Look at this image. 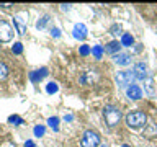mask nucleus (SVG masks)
<instances>
[{"label": "nucleus", "instance_id": "30", "mask_svg": "<svg viewBox=\"0 0 157 147\" xmlns=\"http://www.w3.org/2000/svg\"><path fill=\"white\" fill-rule=\"evenodd\" d=\"M72 119H74L72 115H67V116H66V121H72Z\"/></svg>", "mask_w": 157, "mask_h": 147}, {"label": "nucleus", "instance_id": "6", "mask_svg": "<svg viewBox=\"0 0 157 147\" xmlns=\"http://www.w3.org/2000/svg\"><path fill=\"white\" fill-rule=\"evenodd\" d=\"M132 72H134L136 80H144V78H147V66L144 62H137L134 66V69H132Z\"/></svg>", "mask_w": 157, "mask_h": 147}, {"label": "nucleus", "instance_id": "11", "mask_svg": "<svg viewBox=\"0 0 157 147\" xmlns=\"http://www.w3.org/2000/svg\"><path fill=\"white\" fill-rule=\"evenodd\" d=\"M113 59H115V62L118 64V66H128L129 61H131L129 54H126V52H118V54H115Z\"/></svg>", "mask_w": 157, "mask_h": 147}, {"label": "nucleus", "instance_id": "13", "mask_svg": "<svg viewBox=\"0 0 157 147\" xmlns=\"http://www.w3.org/2000/svg\"><path fill=\"white\" fill-rule=\"evenodd\" d=\"M157 134V126L155 124H149L147 129H144V137H152Z\"/></svg>", "mask_w": 157, "mask_h": 147}, {"label": "nucleus", "instance_id": "24", "mask_svg": "<svg viewBox=\"0 0 157 147\" xmlns=\"http://www.w3.org/2000/svg\"><path fill=\"white\" fill-rule=\"evenodd\" d=\"M90 52H92L90 46H87V44H83V46H80V54H82V56H88Z\"/></svg>", "mask_w": 157, "mask_h": 147}, {"label": "nucleus", "instance_id": "2", "mask_svg": "<svg viewBox=\"0 0 157 147\" xmlns=\"http://www.w3.org/2000/svg\"><path fill=\"white\" fill-rule=\"evenodd\" d=\"M103 116H105V121H106L108 126L115 127L121 119V111L113 105H106L105 108H103Z\"/></svg>", "mask_w": 157, "mask_h": 147}, {"label": "nucleus", "instance_id": "3", "mask_svg": "<svg viewBox=\"0 0 157 147\" xmlns=\"http://www.w3.org/2000/svg\"><path fill=\"white\" fill-rule=\"evenodd\" d=\"M115 80L120 88H126V87L129 88L131 85H134L136 77H134V72L132 70H121L115 75Z\"/></svg>", "mask_w": 157, "mask_h": 147}, {"label": "nucleus", "instance_id": "12", "mask_svg": "<svg viewBox=\"0 0 157 147\" xmlns=\"http://www.w3.org/2000/svg\"><path fill=\"white\" fill-rule=\"evenodd\" d=\"M120 49H121V43L115 39V41L108 43V46H106V52H110V54H118V52H120Z\"/></svg>", "mask_w": 157, "mask_h": 147}, {"label": "nucleus", "instance_id": "29", "mask_svg": "<svg viewBox=\"0 0 157 147\" xmlns=\"http://www.w3.org/2000/svg\"><path fill=\"white\" fill-rule=\"evenodd\" d=\"M0 7H2V8H8V7H12V3H0Z\"/></svg>", "mask_w": 157, "mask_h": 147}, {"label": "nucleus", "instance_id": "8", "mask_svg": "<svg viewBox=\"0 0 157 147\" xmlns=\"http://www.w3.org/2000/svg\"><path fill=\"white\" fill-rule=\"evenodd\" d=\"M13 23H15V26H17L18 34H25V33H26V20H23L21 15H17V17L13 18Z\"/></svg>", "mask_w": 157, "mask_h": 147}, {"label": "nucleus", "instance_id": "31", "mask_svg": "<svg viewBox=\"0 0 157 147\" xmlns=\"http://www.w3.org/2000/svg\"><path fill=\"white\" fill-rule=\"evenodd\" d=\"M100 147H108V145H106V144H101V145H100Z\"/></svg>", "mask_w": 157, "mask_h": 147}, {"label": "nucleus", "instance_id": "14", "mask_svg": "<svg viewBox=\"0 0 157 147\" xmlns=\"http://www.w3.org/2000/svg\"><path fill=\"white\" fill-rule=\"evenodd\" d=\"M132 43H134V39H132L131 34H128V33L123 34V38H121V46H132Z\"/></svg>", "mask_w": 157, "mask_h": 147}, {"label": "nucleus", "instance_id": "28", "mask_svg": "<svg viewBox=\"0 0 157 147\" xmlns=\"http://www.w3.org/2000/svg\"><path fill=\"white\" fill-rule=\"evenodd\" d=\"M25 147H36V144H34L33 141H26L25 142Z\"/></svg>", "mask_w": 157, "mask_h": 147}, {"label": "nucleus", "instance_id": "22", "mask_svg": "<svg viewBox=\"0 0 157 147\" xmlns=\"http://www.w3.org/2000/svg\"><path fill=\"white\" fill-rule=\"evenodd\" d=\"M12 51H13V54H21V51H23V44H21V43H15L13 47H12Z\"/></svg>", "mask_w": 157, "mask_h": 147}, {"label": "nucleus", "instance_id": "10", "mask_svg": "<svg viewBox=\"0 0 157 147\" xmlns=\"http://www.w3.org/2000/svg\"><path fill=\"white\" fill-rule=\"evenodd\" d=\"M126 93H128V96H129L131 100H139V98L142 96V90L137 85H131L126 90Z\"/></svg>", "mask_w": 157, "mask_h": 147}, {"label": "nucleus", "instance_id": "18", "mask_svg": "<svg viewBox=\"0 0 157 147\" xmlns=\"http://www.w3.org/2000/svg\"><path fill=\"white\" fill-rule=\"evenodd\" d=\"M59 90V87H57V83L56 82H49L48 85H46V92L49 93V95H52V93H56Z\"/></svg>", "mask_w": 157, "mask_h": 147}, {"label": "nucleus", "instance_id": "9", "mask_svg": "<svg viewBox=\"0 0 157 147\" xmlns=\"http://www.w3.org/2000/svg\"><path fill=\"white\" fill-rule=\"evenodd\" d=\"M46 75H48V69L43 67V69H39V70H34V72L29 74V78H31V82L36 83V82H41Z\"/></svg>", "mask_w": 157, "mask_h": 147}, {"label": "nucleus", "instance_id": "21", "mask_svg": "<svg viewBox=\"0 0 157 147\" xmlns=\"http://www.w3.org/2000/svg\"><path fill=\"white\" fill-rule=\"evenodd\" d=\"M48 21H49V17H48V15H44V17L36 23V28H38V29H43L44 26H46V23H48Z\"/></svg>", "mask_w": 157, "mask_h": 147}, {"label": "nucleus", "instance_id": "25", "mask_svg": "<svg viewBox=\"0 0 157 147\" xmlns=\"http://www.w3.org/2000/svg\"><path fill=\"white\" fill-rule=\"evenodd\" d=\"M152 85H154V82H152V78L151 77H147V93H149V95H152V93H154V92H152Z\"/></svg>", "mask_w": 157, "mask_h": 147}, {"label": "nucleus", "instance_id": "23", "mask_svg": "<svg viewBox=\"0 0 157 147\" xmlns=\"http://www.w3.org/2000/svg\"><path fill=\"white\" fill-rule=\"evenodd\" d=\"M110 33L113 34V36H118V34H121V26H120V24H113L111 29H110Z\"/></svg>", "mask_w": 157, "mask_h": 147}, {"label": "nucleus", "instance_id": "26", "mask_svg": "<svg viewBox=\"0 0 157 147\" xmlns=\"http://www.w3.org/2000/svg\"><path fill=\"white\" fill-rule=\"evenodd\" d=\"M51 34H52L54 38H59V36H61V29H59V28H52L51 29Z\"/></svg>", "mask_w": 157, "mask_h": 147}, {"label": "nucleus", "instance_id": "16", "mask_svg": "<svg viewBox=\"0 0 157 147\" xmlns=\"http://www.w3.org/2000/svg\"><path fill=\"white\" fill-rule=\"evenodd\" d=\"M92 54H93V57H95V59H101V56H103V47L100 46V44L93 46V47H92Z\"/></svg>", "mask_w": 157, "mask_h": 147}, {"label": "nucleus", "instance_id": "15", "mask_svg": "<svg viewBox=\"0 0 157 147\" xmlns=\"http://www.w3.org/2000/svg\"><path fill=\"white\" fill-rule=\"evenodd\" d=\"M48 124H49V127H51L52 131H59V118H56V116L49 118V119H48Z\"/></svg>", "mask_w": 157, "mask_h": 147}, {"label": "nucleus", "instance_id": "20", "mask_svg": "<svg viewBox=\"0 0 157 147\" xmlns=\"http://www.w3.org/2000/svg\"><path fill=\"white\" fill-rule=\"evenodd\" d=\"M33 132H34V136H36V137H43L44 136V126H41V124L34 126Z\"/></svg>", "mask_w": 157, "mask_h": 147}, {"label": "nucleus", "instance_id": "32", "mask_svg": "<svg viewBox=\"0 0 157 147\" xmlns=\"http://www.w3.org/2000/svg\"><path fill=\"white\" fill-rule=\"evenodd\" d=\"M121 147H129V145H128V144H124V145H121Z\"/></svg>", "mask_w": 157, "mask_h": 147}, {"label": "nucleus", "instance_id": "7", "mask_svg": "<svg viewBox=\"0 0 157 147\" xmlns=\"http://www.w3.org/2000/svg\"><path fill=\"white\" fill-rule=\"evenodd\" d=\"M72 34H74V38L75 39H85L87 38V26L83 23H77L75 26H74V31H72Z\"/></svg>", "mask_w": 157, "mask_h": 147}, {"label": "nucleus", "instance_id": "17", "mask_svg": "<svg viewBox=\"0 0 157 147\" xmlns=\"http://www.w3.org/2000/svg\"><path fill=\"white\" fill-rule=\"evenodd\" d=\"M8 67H7V64H3V62H0V80H5V78L8 77Z\"/></svg>", "mask_w": 157, "mask_h": 147}, {"label": "nucleus", "instance_id": "5", "mask_svg": "<svg viewBox=\"0 0 157 147\" xmlns=\"http://www.w3.org/2000/svg\"><path fill=\"white\" fill-rule=\"evenodd\" d=\"M13 38V28L10 26V23L0 20V43H8Z\"/></svg>", "mask_w": 157, "mask_h": 147}, {"label": "nucleus", "instance_id": "4", "mask_svg": "<svg viewBox=\"0 0 157 147\" xmlns=\"http://www.w3.org/2000/svg\"><path fill=\"white\" fill-rule=\"evenodd\" d=\"M100 144V134L95 131H85L80 139V145L82 147H97Z\"/></svg>", "mask_w": 157, "mask_h": 147}, {"label": "nucleus", "instance_id": "1", "mask_svg": "<svg viewBox=\"0 0 157 147\" xmlns=\"http://www.w3.org/2000/svg\"><path fill=\"white\" fill-rule=\"evenodd\" d=\"M146 123H147V116L142 111H131L126 116V124L132 127V129H139V127L146 126Z\"/></svg>", "mask_w": 157, "mask_h": 147}, {"label": "nucleus", "instance_id": "27", "mask_svg": "<svg viewBox=\"0 0 157 147\" xmlns=\"http://www.w3.org/2000/svg\"><path fill=\"white\" fill-rule=\"evenodd\" d=\"M71 7H72L71 3H62V5H61V8L64 10V12H69V10H71Z\"/></svg>", "mask_w": 157, "mask_h": 147}, {"label": "nucleus", "instance_id": "19", "mask_svg": "<svg viewBox=\"0 0 157 147\" xmlns=\"http://www.w3.org/2000/svg\"><path fill=\"white\" fill-rule=\"evenodd\" d=\"M8 123H12V124H15V126H20V124H23V119L17 115H12L8 118Z\"/></svg>", "mask_w": 157, "mask_h": 147}]
</instances>
